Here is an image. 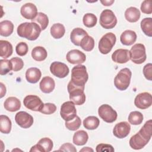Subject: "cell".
<instances>
[{"instance_id":"6da1fadb","label":"cell","mask_w":152,"mask_h":152,"mask_svg":"<svg viewBox=\"0 0 152 152\" xmlns=\"http://www.w3.org/2000/svg\"><path fill=\"white\" fill-rule=\"evenodd\" d=\"M152 135L151 119L147 121L140 130L129 140V145L134 150H140L149 142Z\"/></svg>"},{"instance_id":"7a4b0ae2","label":"cell","mask_w":152,"mask_h":152,"mask_svg":"<svg viewBox=\"0 0 152 152\" xmlns=\"http://www.w3.org/2000/svg\"><path fill=\"white\" fill-rule=\"evenodd\" d=\"M41 28L40 26L34 22H25L20 24L17 29L18 35L29 40H36L40 33Z\"/></svg>"},{"instance_id":"3957f363","label":"cell","mask_w":152,"mask_h":152,"mask_svg":"<svg viewBox=\"0 0 152 152\" xmlns=\"http://www.w3.org/2000/svg\"><path fill=\"white\" fill-rule=\"evenodd\" d=\"M85 86H77L71 81L67 89L69 94V99L76 105H81L86 102V94L84 92Z\"/></svg>"},{"instance_id":"277c9868","label":"cell","mask_w":152,"mask_h":152,"mask_svg":"<svg viewBox=\"0 0 152 152\" xmlns=\"http://www.w3.org/2000/svg\"><path fill=\"white\" fill-rule=\"evenodd\" d=\"M88 78V75L85 65L79 64L72 68L71 81L74 84L77 86H85Z\"/></svg>"},{"instance_id":"5b68a950","label":"cell","mask_w":152,"mask_h":152,"mask_svg":"<svg viewBox=\"0 0 152 152\" xmlns=\"http://www.w3.org/2000/svg\"><path fill=\"white\" fill-rule=\"evenodd\" d=\"M132 72L128 68L121 69L114 78V85L119 90L124 91L128 88L131 82Z\"/></svg>"},{"instance_id":"8992f818","label":"cell","mask_w":152,"mask_h":152,"mask_svg":"<svg viewBox=\"0 0 152 152\" xmlns=\"http://www.w3.org/2000/svg\"><path fill=\"white\" fill-rule=\"evenodd\" d=\"M116 37L114 33H107L103 35L99 42V50L102 54L109 53L115 45Z\"/></svg>"},{"instance_id":"52a82bcc","label":"cell","mask_w":152,"mask_h":152,"mask_svg":"<svg viewBox=\"0 0 152 152\" xmlns=\"http://www.w3.org/2000/svg\"><path fill=\"white\" fill-rule=\"evenodd\" d=\"M130 59L136 64H141L145 62L147 58L145 48L143 44L137 43L133 45L129 50Z\"/></svg>"},{"instance_id":"ba28073f","label":"cell","mask_w":152,"mask_h":152,"mask_svg":"<svg viewBox=\"0 0 152 152\" xmlns=\"http://www.w3.org/2000/svg\"><path fill=\"white\" fill-rule=\"evenodd\" d=\"M99 23L102 27L106 29H111L116 25L117 18L112 10L106 9L102 12Z\"/></svg>"},{"instance_id":"9c48e42d","label":"cell","mask_w":152,"mask_h":152,"mask_svg":"<svg viewBox=\"0 0 152 152\" xmlns=\"http://www.w3.org/2000/svg\"><path fill=\"white\" fill-rule=\"evenodd\" d=\"M99 116L107 123L115 122L118 116L117 112L109 104H104L101 105L98 109Z\"/></svg>"},{"instance_id":"30bf717a","label":"cell","mask_w":152,"mask_h":152,"mask_svg":"<svg viewBox=\"0 0 152 152\" xmlns=\"http://www.w3.org/2000/svg\"><path fill=\"white\" fill-rule=\"evenodd\" d=\"M60 115L65 121H70L77 116L75 104L72 101H66L61 106Z\"/></svg>"},{"instance_id":"8fae6325","label":"cell","mask_w":152,"mask_h":152,"mask_svg":"<svg viewBox=\"0 0 152 152\" xmlns=\"http://www.w3.org/2000/svg\"><path fill=\"white\" fill-rule=\"evenodd\" d=\"M23 103L26 107L33 110L40 112L44 106V103L39 97L36 95L30 94L26 96L23 100Z\"/></svg>"},{"instance_id":"7c38bea8","label":"cell","mask_w":152,"mask_h":152,"mask_svg":"<svg viewBox=\"0 0 152 152\" xmlns=\"http://www.w3.org/2000/svg\"><path fill=\"white\" fill-rule=\"evenodd\" d=\"M50 72L56 77L63 78L66 77L69 72L68 66L62 62L55 61L50 66Z\"/></svg>"},{"instance_id":"4fadbf2b","label":"cell","mask_w":152,"mask_h":152,"mask_svg":"<svg viewBox=\"0 0 152 152\" xmlns=\"http://www.w3.org/2000/svg\"><path fill=\"white\" fill-rule=\"evenodd\" d=\"M135 106L140 109H145L152 104V97L150 93L143 92L138 94L134 100Z\"/></svg>"},{"instance_id":"5bb4252c","label":"cell","mask_w":152,"mask_h":152,"mask_svg":"<svg viewBox=\"0 0 152 152\" xmlns=\"http://www.w3.org/2000/svg\"><path fill=\"white\" fill-rule=\"evenodd\" d=\"M16 123L21 128L27 129L33 124V118L31 115L24 111H20L15 116Z\"/></svg>"},{"instance_id":"9a60e30c","label":"cell","mask_w":152,"mask_h":152,"mask_svg":"<svg viewBox=\"0 0 152 152\" xmlns=\"http://www.w3.org/2000/svg\"><path fill=\"white\" fill-rule=\"evenodd\" d=\"M131 130L130 124L125 121L121 122L115 125L113 129V135L120 139L124 138L127 137Z\"/></svg>"},{"instance_id":"2e32d148","label":"cell","mask_w":152,"mask_h":152,"mask_svg":"<svg viewBox=\"0 0 152 152\" xmlns=\"http://www.w3.org/2000/svg\"><path fill=\"white\" fill-rule=\"evenodd\" d=\"M67 61L71 64H81L86 61V56L78 49L69 50L66 56Z\"/></svg>"},{"instance_id":"e0dca14e","label":"cell","mask_w":152,"mask_h":152,"mask_svg":"<svg viewBox=\"0 0 152 152\" xmlns=\"http://www.w3.org/2000/svg\"><path fill=\"white\" fill-rule=\"evenodd\" d=\"M21 15L28 20H33L37 15V9L36 6L33 3H26L24 4L20 10Z\"/></svg>"},{"instance_id":"ac0fdd59","label":"cell","mask_w":152,"mask_h":152,"mask_svg":"<svg viewBox=\"0 0 152 152\" xmlns=\"http://www.w3.org/2000/svg\"><path fill=\"white\" fill-rule=\"evenodd\" d=\"M112 59L116 63L125 64L130 59L129 50L125 49H117L112 53Z\"/></svg>"},{"instance_id":"d6986e66","label":"cell","mask_w":152,"mask_h":152,"mask_svg":"<svg viewBox=\"0 0 152 152\" xmlns=\"http://www.w3.org/2000/svg\"><path fill=\"white\" fill-rule=\"evenodd\" d=\"M87 35H88V33L86 30L81 28L77 27L72 30L70 34V39L74 45L80 46L81 40Z\"/></svg>"},{"instance_id":"ffe728a7","label":"cell","mask_w":152,"mask_h":152,"mask_svg":"<svg viewBox=\"0 0 152 152\" xmlns=\"http://www.w3.org/2000/svg\"><path fill=\"white\" fill-rule=\"evenodd\" d=\"M40 88L43 93H50L55 88V83L54 80L49 77H44L40 82L39 84Z\"/></svg>"},{"instance_id":"44dd1931","label":"cell","mask_w":152,"mask_h":152,"mask_svg":"<svg viewBox=\"0 0 152 152\" xmlns=\"http://www.w3.org/2000/svg\"><path fill=\"white\" fill-rule=\"evenodd\" d=\"M137 37V34L134 31L126 30L121 34L120 40L124 45L130 46L135 42Z\"/></svg>"},{"instance_id":"7402d4cb","label":"cell","mask_w":152,"mask_h":152,"mask_svg":"<svg viewBox=\"0 0 152 152\" xmlns=\"http://www.w3.org/2000/svg\"><path fill=\"white\" fill-rule=\"evenodd\" d=\"M42 76L40 70L36 67H31L27 69L26 72V78L30 83L34 84L38 82Z\"/></svg>"},{"instance_id":"603a6c76","label":"cell","mask_w":152,"mask_h":152,"mask_svg":"<svg viewBox=\"0 0 152 152\" xmlns=\"http://www.w3.org/2000/svg\"><path fill=\"white\" fill-rule=\"evenodd\" d=\"M4 106L7 110L14 112L20 109L21 102L15 97H10L5 100Z\"/></svg>"},{"instance_id":"cb8c5ba5","label":"cell","mask_w":152,"mask_h":152,"mask_svg":"<svg viewBox=\"0 0 152 152\" xmlns=\"http://www.w3.org/2000/svg\"><path fill=\"white\" fill-rule=\"evenodd\" d=\"M141 13L140 10L134 7L127 8L125 12V19L130 23H135L140 18Z\"/></svg>"},{"instance_id":"d4e9b609","label":"cell","mask_w":152,"mask_h":152,"mask_svg":"<svg viewBox=\"0 0 152 152\" xmlns=\"http://www.w3.org/2000/svg\"><path fill=\"white\" fill-rule=\"evenodd\" d=\"M13 52L12 46L8 41L0 40V56L4 59L10 57Z\"/></svg>"},{"instance_id":"484cf974","label":"cell","mask_w":152,"mask_h":152,"mask_svg":"<svg viewBox=\"0 0 152 152\" xmlns=\"http://www.w3.org/2000/svg\"><path fill=\"white\" fill-rule=\"evenodd\" d=\"M88 135L87 132L84 130H80L74 133L73 135V142L77 145H83L88 141Z\"/></svg>"},{"instance_id":"4316f807","label":"cell","mask_w":152,"mask_h":152,"mask_svg":"<svg viewBox=\"0 0 152 152\" xmlns=\"http://www.w3.org/2000/svg\"><path fill=\"white\" fill-rule=\"evenodd\" d=\"M48 56V53L45 48L36 46L31 51V56L36 61H43Z\"/></svg>"},{"instance_id":"83f0119b","label":"cell","mask_w":152,"mask_h":152,"mask_svg":"<svg viewBox=\"0 0 152 152\" xmlns=\"http://www.w3.org/2000/svg\"><path fill=\"white\" fill-rule=\"evenodd\" d=\"M14 30V24L11 21L4 20L0 23V34L4 37L11 35Z\"/></svg>"},{"instance_id":"f1b7e54d","label":"cell","mask_w":152,"mask_h":152,"mask_svg":"<svg viewBox=\"0 0 152 152\" xmlns=\"http://www.w3.org/2000/svg\"><path fill=\"white\" fill-rule=\"evenodd\" d=\"M65 33V28L63 24L61 23H55L50 27V34L55 39L62 38Z\"/></svg>"},{"instance_id":"f546056e","label":"cell","mask_w":152,"mask_h":152,"mask_svg":"<svg viewBox=\"0 0 152 152\" xmlns=\"http://www.w3.org/2000/svg\"><path fill=\"white\" fill-rule=\"evenodd\" d=\"M11 121L6 115L0 116V131L3 134H9L11 130Z\"/></svg>"},{"instance_id":"4dcf8cb0","label":"cell","mask_w":152,"mask_h":152,"mask_svg":"<svg viewBox=\"0 0 152 152\" xmlns=\"http://www.w3.org/2000/svg\"><path fill=\"white\" fill-rule=\"evenodd\" d=\"M100 124L98 118L94 116H90L85 118L83 121L84 126L89 130H93L97 128Z\"/></svg>"},{"instance_id":"1f68e13d","label":"cell","mask_w":152,"mask_h":152,"mask_svg":"<svg viewBox=\"0 0 152 152\" xmlns=\"http://www.w3.org/2000/svg\"><path fill=\"white\" fill-rule=\"evenodd\" d=\"M32 22L37 23L40 27L42 30H44L46 28L49 24V18L46 14L43 12H38L36 17L31 20Z\"/></svg>"},{"instance_id":"d6a6232c","label":"cell","mask_w":152,"mask_h":152,"mask_svg":"<svg viewBox=\"0 0 152 152\" xmlns=\"http://www.w3.org/2000/svg\"><path fill=\"white\" fill-rule=\"evenodd\" d=\"M141 27L144 33L148 37L152 36V18H144L141 21Z\"/></svg>"},{"instance_id":"836d02e7","label":"cell","mask_w":152,"mask_h":152,"mask_svg":"<svg viewBox=\"0 0 152 152\" xmlns=\"http://www.w3.org/2000/svg\"><path fill=\"white\" fill-rule=\"evenodd\" d=\"M80 46L83 50L90 52L94 47V40L91 36L87 35L81 40Z\"/></svg>"},{"instance_id":"e575fe53","label":"cell","mask_w":152,"mask_h":152,"mask_svg":"<svg viewBox=\"0 0 152 152\" xmlns=\"http://www.w3.org/2000/svg\"><path fill=\"white\" fill-rule=\"evenodd\" d=\"M37 144L40 147L42 152H49L53 148V141L48 137L40 139Z\"/></svg>"},{"instance_id":"d590c367","label":"cell","mask_w":152,"mask_h":152,"mask_svg":"<svg viewBox=\"0 0 152 152\" xmlns=\"http://www.w3.org/2000/svg\"><path fill=\"white\" fill-rule=\"evenodd\" d=\"M128 121L134 125L141 124L143 121V115L138 111L131 112L128 116Z\"/></svg>"},{"instance_id":"8d00e7d4","label":"cell","mask_w":152,"mask_h":152,"mask_svg":"<svg viewBox=\"0 0 152 152\" xmlns=\"http://www.w3.org/2000/svg\"><path fill=\"white\" fill-rule=\"evenodd\" d=\"M97 17L92 13L86 14L83 18L84 25L88 28L93 27L97 23Z\"/></svg>"},{"instance_id":"74e56055","label":"cell","mask_w":152,"mask_h":152,"mask_svg":"<svg viewBox=\"0 0 152 152\" xmlns=\"http://www.w3.org/2000/svg\"><path fill=\"white\" fill-rule=\"evenodd\" d=\"M12 70V65L10 60L1 59L0 60V74L4 75Z\"/></svg>"},{"instance_id":"f35d334b","label":"cell","mask_w":152,"mask_h":152,"mask_svg":"<svg viewBox=\"0 0 152 152\" xmlns=\"http://www.w3.org/2000/svg\"><path fill=\"white\" fill-rule=\"evenodd\" d=\"M81 121L78 116H77L74 119L70 121H65L66 128L71 131H76L81 126Z\"/></svg>"},{"instance_id":"ab89813d","label":"cell","mask_w":152,"mask_h":152,"mask_svg":"<svg viewBox=\"0 0 152 152\" xmlns=\"http://www.w3.org/2000/svg\"><path fill=\"white\" fill-rule=\"evenodd\" d=\"M28 48L26 43L21 42L18 43L15 47V51L18 55L23 56L26 55L28 52Z\"/></svg>"},{"instance_id":"60d3db41","label":"cell","mask_w":152,"mask_h":152,"mask_svg":"<svg viewBox=\"0 0 152 152\" xmlns=\"http://www.w3.org/2000/svg\"><path fill=\"white\" fill-rule=\"evenodd\" d=\"M10 61L12 63V71H18L21 70L24 66L23 61L18 57L12 58L10 59Z\"/></svg>"},{"instance_id":"b9f144b4","label":"cell","mask_w":152,"mask_h":152,"mask_svg":"<svg viewBox=\"0 0 152 152\" xmlns=\"http://www.w3.org/2000/svg\"><path fill=\"white\" fill-rule=\"evenodd\" d=\"M56 110V106L55 104L51 103H46L44 104V106L40 112L45 115H50L53 113Z\"/></svg>"},{"instance_id":"7bdbcfd3","label":"cell","mask_w":152,"mask_h":152,"mask_svg":"<svg viewBox=\"0 0 152 152\" xmlns=\"http://www.w3.org/2000/svg\"><path fill=\"white\" fill-rule=\"evenodd\" d=\"M151 0L144 1L141 5V11L147 14H150L152 13V6Z\"/></svg>"},{"instance_id":"ee69618b","label":"cell","mask_w":152,"mask_h":152,"mask_svg":"<svg viewBox=\"0 0 152 152\" xmlns=\"http://www.w3.org/2000/svg\"><path fill=\"white\" fill-rule=\"evenodd\" d=\"M96 151L97 152H103V151H108V152H113L115 151L114 148L112 145L108 144L100 143L96 146Z\"/></svg>"},{"instance_id":"f6af8a7d","label":"cell","mask_w":152,"mask_h":152,"mask_svg":"<svg viewBox=\"0 0 152 152\" xmlns=\"http://www.w3.org/2000/svg\"><path fill=\"white\" fill-rule=\"evenodd\" d=\"M143 74L146 79L149 81L152 80V64L148 63L143 68Z\"/></svg>"},{"instance_id":"bcb514c9","label":"cell","mask_w":152,"mask_h":152,"mask_svg":"<svg viewBox=\"0 0 152 152\" xmlns=\"http://www.w3.org/2000/svg\"><path fill=\"white\" fill-rule=\"evenodd\" d=\"M58 151H71V152H76L77 149L71 143H65L62 144L60 148Z\"/></svg>"},{"instance_id":"7dc6e473","label":"cell","mask_w":152,"mask_h":152,"mask_svg":"<svg viewBox=\"0 0 152 152\" xmlns=\"http://www.w3.org/2000/svg\"><path fill=\"white\" fill-rule=\"evenodd\" d=\"M1 85V98L3 97L6 93V87L2 83H0Z\"/></svg>"},{"instance_id":"c3c4849f","label":"cell","mask_w":152,"mask_h":152,"mask_svg":"<svg viewBox=\"0 0 152 152\" xmlns=\"http://www.w3.org/2000/svg\"><path fill=\"white\" fill-rule=\"evenodd\" d=\"M100 2L104 6H110L114 2V1H101Z\"/></svg>"},{"instance_id":"681fc988","label":"cell","mask_w":152,"mask_h":152,"mask_svg":"<svg viewBox=\"0 0 152 152\" xmlns=\"http://www.w3.org/2000/svg\"><path fill=\"white\" fill-rule=\"evenodd\" d=\"M80 152L81 151H94V150L88 147H84L83 148L80 150Z\"/></svg>"}]
</instances>
